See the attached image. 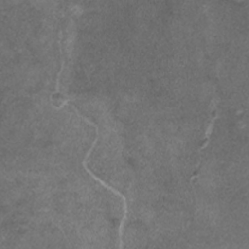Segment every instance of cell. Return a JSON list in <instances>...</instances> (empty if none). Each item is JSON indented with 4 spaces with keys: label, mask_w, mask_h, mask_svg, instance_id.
Returning a JSON list of instances; mask_svg holds the SVG:
<instances>
[{
    "label": "cell",
    "mask_w": 249,
    "mask_h": 249,
    "mask_svg": "<svg viewBox=\"0 0 249 249\" xmlns=\"http://www.w3.org/2000/svg\"><path fill=\"white\" fill-rule=\"evenodd\" d=\"M73 109L75 110V112H76V114L79 116V117H81L85 122H87L88 124H91L94 128H95V137H94V139H93V141H92V144H91V146H90V148H89V150L88 151V153L86 154V156H85V158H84V160H83V166H84V168L86 169V171L95 180V181H97V182H99L102 186H104L106 189H108V190H110L111 192H113L114 194H116L117 196H121L122 198H123V200H124V213H123V218H122V221H121V224H120V229H119V240H120V248H123V229H124V221H125V219H126V214H127V202H126V198H125V196L123 195V194H121L117 189H115V188H113V187H111V186H109L106 182H104V181H102L100 178H98L96 175H94L89 169V167L87 166V160L89 159V155L91 154V152H92V150H93V148H94V146H95V144H96V142H97V139H98V127H97V125L93 123V122H91V121H89V119H87L86 117H84V116H82L79 112H78V110H77V108L75 107V106H73Z\"/></svg>",
    "instance_id": "cell-1"
},
{
    "label": "cell",
    "mask_w": 249,
    "mask_h": 249,
    "mask_svg": "<svg viewBox=\"0 0 249 249\" xmlns=\"http://www.w3.org/2000/svg\"><path fill=\"white\" fill-rule=\"evenodd\" d=\"M217 117L216 116H214L213 117V119L211 120V122H210V124H209V126H208V128H207V130H206V133H205V138H204V140H205V143L200 147V150H203V149H205V147L207 146V144H208V140H209V134H211V131H212V128H213V125H214V121H215V119H216Z\"/></svg>",
    "instance_id": "cell-2"
}]
</instances>
